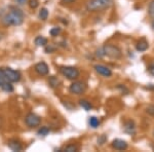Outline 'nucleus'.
<instances>
[{
  "label": "nucleus",
  "instance_id": "11",
  "mask_svg": "<svg viewBox=\"0 0 154 152\" xmlns=\"http://www.w3.org/2000/svg\"><path fill=\"white\" fill-rule=\"evenodd\" d=\"M111 147L115 150H118V151H123V150H126L128 149V143L125 141V140H121V139H115V140L112 141L111 143Z\"/></svg>",
  "mask_w": 154,
  "mask_h": 152
},
{
  "label": "nucleus",
  "instance_id": "1",
  "mask_svg": "<svg viewBox=\"0 0 154 152\" xmlns=\"http://www.w3.org/2000/svg\"><path fill=\"white\" fill-rule=\"evenodd\" d=\"M25 20L24 12L21 9L14 8L2 18L1 22L4 26H21Z\"/></svg>",
  "mask_w": 154,
  "mask_h": 152
},
{
  "label": "nucleus",
  "instance_id": "26",
  "mask_svg": "<svg viewBox=\"0 0 154 152\" xmlns=\"http://www.w3.org/2000/svg\"><path fill=\"white\" fill-rule=\"evenodd\" d=\"M148 12H149V14L152 17V18H154V0H152V1L150 2V4H149Z\"/></svg>",
  "mask_w": 154,
  "mask_h": 152
},
{
  "label": "nucleus",
  "instance_id": "15",
  "mask_svg": "<svg viewBox=\"0 0 154 152\" xmlns=\"http://www.w3.org/2000/svg\"><path fill=\"white\" fill-rule=\"evenodd\" d=\"M34 43L36 44V46H45L48 44V38L43 36H37L34 39Z\"/></svg>",
  "mask_w": 154,
  "mask_h": 152
},
{
  "label": "nucleus",
  "instance_id": "16",
  "mask_svg": "<svg viewBox=\"0 0 154 152\" xmlns=\"http://www.w3.org/2000/svg\"><path fill=\"white\" fill-rule=\"evenodd\" d=\"M79 105L81 108H83L85 111H91L93 109V105L91 104V102H88V100H79Z\"/></svg>",
  "mask_w": 154,
  "mask_h": 152
},
{
  "label": "nucleus",
  "instance_id": "17",
  "mask_svg": "<svg viewBox=\"0 0 154 152\" xmlns=\"http://www.w3.org/2000/svg\"><path fill=\"white\" fill-rule=\"evenodd\" d=\"M100 120H99L97 117L95 116H91V117H89V119H88V124H89V126L91 128H93V129H97L99 126H100Z\"/></svg>",
  "mask_w": 154,
  "mask_h": 152
},
{
  "label": "nucleus",
  "instance_id": "20",
  "mask_svg": "<svg viewBox=\"0 0 154 152\" xmlns=\"http://www.w3.org/2000/svg\"><path fill=\"white\" fill-rule=\"evenodd\" d=\"M62 151H65V152H76V151H78V146L75 145V144H69V145H67L66 147H64Z\"/></svg>",
  "mask_w": 154,
  "mask_h": 152
},
{
  "label": "nucleus",
  "instance_id": "10",
  "mask_svg": "<svg viewBox=\"0 0 154 152\" xmlns=\"http://www.w3.org/2000/svg\"><path fill=\"white\" fill-rule=\"evenodd\" d=\"M34 70H35V72L38 75L45 76L48 74L49 68L46 63H44V62H39V63H37L35 66H34Z\"/></svg>",
  "mask_w": 154,
  "mask_h": 152
},
{
  "label": "nucleus",
  "instance_id": "14",
  "mask_svg": "<svg viewBox=\"0 0 154 152\" xmlns=\"http://www.w3.org/2000/svg\"><path fill=\"white\" fill-rule=\"evenodd\" d=\"M148 47H149V44L145 39H141V40H139L136 44V49L138 51H145L148 49Z\"/></svg>",
  "mask_w": 154,
  "mask_h": 152
},
{
  "label": "nucleus",
  "instance_id": "25",
  "mask_svg": "<svg viewBox=\"0 0 154 152\" xmlns=\"http://www.w3.org/2000/svg\"><path fill=\"white\" fill-rule=\"evenodd\" d=\"M117 89H119V91H120L121 93L125 94V95H128V93H130L128 88H126L125 85H123V84H118V85H117Z\"/></svg>",
  "mask_w": 154,
  "mask_h": 152
},
{
  "label": "nucleus",
  "instance_id": "13",
  "mask_svg": "<svg viewBox=\"0 0 154 152\" xmlns=\"http://www.w3.org/2000/svg\"><path fill=\"white\" fill-rule=\"evenodd\" d=\"M123 131L128 135H135L136 134V124L133 120L125 121V126H123Z\"/></svg>",
  "mask_w": 154,
  "mask_h": 152
},
{
  "label": "nucleus",
  "instance_id": "18",
  "mask_svg": "<svg viewBox=\"0 0 154 152\" xmlns=\"http://www.w3.org/2000/svg\"><path fill=\"white\" fill-rule=\"evenodd\" d=\"M38 17H39V19H40L41 21H46L48 18V8H45V7L41 8L40 11H39Z\"/></svg>",
  "mask_w": 154,
  "mask_h": 152
},
{
  "label": "nucleus",
  "instance_id": "28",
  "mask_svg": "<svg viewBox=\"0 0 154 152\" xmlns=\"http://www.w3.org/2000/svg\"><path fill=\"white\" fill-rule=\"evenodd\" d=\"M146 112H147L148 114H150V115L154 116V105L148 106L147 108H146Z\"/></svg>",
  "mask_w": 154,
  "mask_h": 152
},
{
  "label": "nucleus",
  "instance_id": "21",
  "mask_svg": "<svg viewBox=\"0 0 154 152\" xmlns=\"http://www.w3.org/2000/svg\"><path fill=\"white\" fill-rule=\"evenodd\" d=\"M49 134V129L48 126H42L38 129V132H37V135H39V136H48Z\"/></svg>",
  "mask_w": 154,
  "mask_h": 152
},
{
  "label": "nucleus",
  "instance_id": "8",
  "mask_svg": "<svg viewBox=\"0 0 154 152\" xmlns=\"http://www.w3.org/2000/svg\"><path fill=\"white\" fill-rule=\"evenodd\" d=\"M0 88L2 91L6 92V93H11L14 91V86H12L11 82L7 80L5 74L3 72V69H0Z\"/></svg>",
  "mask_w": 154,
  "mask_h": 152
},
{
  "label": "nucleus",
  "instance_id": "6",
  "mask_svg": "<svg viewBox=\"0 0 154 152\" xmlns=\"http://www.w3.org/2000/svg\"><path fill=\"white\" fill-rule=\"evenodd\" d=\"M25 123L27 124V126L29 128H36L39 126L41 123V118L40 116H38L35 113H28L25 117Z\"/></svg>",
  "mask_w": 154,
  "mask_h": 152
},
{
  "label": "nucleus",
  "instance_id": "32",
  "mask_svg": "<svg viewBox=\"0 0 154 152\" xmlns=\"http://www.w3.org/2000/svg\"><path fill=\"white\" fill-rule=\"evenodd\" d=\"M147 88L151 89V91H154V84H151V85H149Z\"/></svg>",
  "mask_w": 154,
  "mask_h": 152
},
{
  "label": "nucleus",
  "instance_id": "33",
  "mask_svg": "<svg viewBox=\"0 0 154 152\" xmlns=\"http://www.w3.org/2000/svg\"><path fill=\"white\" fill-rule=\"evenodd\" d=\"M2 123H3V120H2V117L0 116V129L2 128Z\"/></svg>",
  "mask_w": 154,
  "mask_h": 152
},
{
  "label": "nucleus",
  "instance_id": "34",
  "mask_svg": "<svg viewBox=\"0 0 154 152\" xmlns=\"http://www.w3.org/2000/svg\"><path fill=\"white\" fill-rule=\"evenodd\" d=\"M151 26H152V28H153V30H154V22L152 23V25H151Z\"/></svg>",
  "mask_w": 154,
  "mask_h": 152
},
{
  "label": "nucleus",
  "instance_id": "29",
  "mask_svg": "<svg viewBox=\"0 0 154 152\" xmlns=\"http://www.w3.org/2000/svg\"><path fill=\"white\" fill-rule=\"evenodd\" d=\"M148 72L150 75L154 76V62H152V63L148 66Z\"/></svg>",
  "mask_w": 154,
  "mask_h": 152
},
{
  "label": "nucleus",
  "instance_id": "12",
  "mask_svg": "<svg viewBox=\"0 0 154 152\" xmlns=\"http://www.w3.org/2000/svg\"><path fill=\"white\" fill-rule=\"evenodd\" d=\"M7 146H8L9 149H11L12 151L14 152H21L23 150V145L22 143L16 139H12V140H9L7 142Z\"/></svg>",
  "mask_w": 154,
  "mask_h": 152
},
{
  "label": "nucleus",
  "instance_id": "31",
  "mask_svg": "<svg viewBox=\"0 0 154 152\" xmlns=\"http://www.w3.org/2000/svg\"><path fill=\"white\" fill-rule=\"evenodd\" d=\"M17 2H18L19 4H25L27 2V0H17Z\"/></svg>",
  "mask_w": 154,
  "mask_h": 152
},
{
  "label": "nucleus",
  "instance_id": "30",
  "mask_svg": "<svg viewBox=\"0 0 154 152\" xmlns=\"http://www.w3.org/2000/svg\"><path fill=\"white\" fill-rule=\"evenodd\" d=\"M75 0H62V2H64V3H72V2H74Z\"/></svg>",
  "mask_w": 154,
  "mask_h": 152
},
{
  "label": "nucleus",
  "instance_id": "7",
  "mask_svg": "<svg viewBox=\"0 0 154 152\" xmlns=\"http://www.w3.org/2000/svg\"><path fill=\"white\" fill-rule=\"evenodd\" d=\"M3 72H4V74H5L7 80L9 82H11V83H14V82H19L22 78V75H21V73H20V71L14 70V69H11V68H4Z\"/></svg>",
  "mask_w": 154,
  "mask_h": 152
},
{
  "label": "nucleus",
  "instance_id": "3",
  "mask_svg": "<svg viewBox=\"0 0 154 152\" xmlns=\"http://www.w3.org/2000/svg\"><path fill=\"white\" fill-rule=\"evenodd\" d=\"M102 48H103L105 57H108V58H110L112 60H119V59H121V57H122L121 49L119 48L118 46L114 45V44L107 43L102 47Z\"/></svg>",
  "mask_w": 154,
  "mask_h": 152
},
{
  "label": "nucleus",
  "instance_id": "19",
  "mask_svg": "<svg viewBox=\"0 0 154 152\" xmlns=\"http://www.w3.org/2000/svg\"><path fill=\"white\" fill-rule=\"evenodd\" d=\"M48 84L53 88H58V86H59L60 80L57 78L56 76H51V77H49V79H48Z\"/></svg>",
  "mask_w": 154,
  "mask_h": 152
},
{
  "label": "nucleus",
  "instance_id": "4",
  "mask_svg": "<svg viewBox=\"0 0 154 152\" xmlns=\"http://www.w3.org/2000/svg\"><path fill=\"white\" fill-rule=\"evenodd\" d=\"M60 72L64 77H66L69 80H76L80 75V72L76 67L73 66H62L60 67Z\"/></svg>",
  "mask_w": 154,
  "mask_h": 152
},
{
  "label": "nucleus",
  "instance_id": "9",
  "mask_svg": "<svg viewBox=\"0 0 154 152\" xmlns=\"http://www.w3.org/2000/svg\"><path fill=\"white\" fill-rule=\"evenodd\" d=\"M94 69L99 75L103 76V77H111L112 76V70L110 68H108L105 65H101V64H97L94 66Z\"/></svg>",
  "mask_w": 154,
  "mask_h": 152
},
{
  "label": "nucleus",
  "instance_id": "23",
  "mask_svg": "<svg viewBox=\"0 0 154 152\" xmlns=\"http://www.w3.org/2000/svg\"><path fill=\"white\" fill-rule=\"evenodd\" d=\"M28 4H29V7H30V8L35 9L36 7H38L39 2H38V0H29Z\"/></svg>",
  "mask_w": 154,
  "mask_h": 152
},
{
  "label": "nucleus",
  "instance_id": "5",
  "mask_svg": "<svg viewBox=\"0 0 154 152\" xmlns=\"http://www.w3.org/2000/svg\"><path fill=\"white\" fill-rule=\"evenodd\" d=\"M86 88H88V85H86V84L82 81H74L73 83L69 86V91H70V93L74 94V95H77V96L85 93Z\"/></svg>",
  "mask_w": 154,
  "mask_h": 152
},
{
  "label": "nucleus",
  "instance_id": "2",
  "mask_svg": "<svg viewBox=\"0 0 154 152\" xmlns=\"http://www.w3.org/2000/svg\"><path fill=\"white\" fill-rule=\"evenodd\" d=\"M112 5V0H88L86 9L88 11H102L108 9Z\"/></svg>",
  "mask_w": 154,
  "mask_h": 152
},
{
  "label": "nucleus",
  "instance_id": "27",
  "mask_svg": "<svg viewBox=\"0 0 154 152\" xmlns=\"http://www.w3.org/2000/svg\"><path fill=\"white\" fill-rule=\"evenodd\" d=\"M54 51H56V47H54L53 44H51V45H48V44H46L45 45V53L51 54V53H54Z\"/></svg>",
  "mask_w": 154,
  "mask_h": 152
},
{
  "label": "nucleus",
  "instance_id": "24",
  "mask_svg": "<svg viewBox=\"0 0 154 152\" xmlns=\"http://www.w3.org/2000/svg\"><path fill=\"white\" fill-rule=\"evenodd\" d=\"M97 142H98V145H104L107 142V136L106 135H101L98 138V141Z\"/></svg>",
  "mask_w": 154,
  "mask_h": 152
},
{
  "label": "nucleus",
  "instance_id": "22",
  "mask_svg": "<svg viewBox=\"0 0 154 152\" xmlns=\"http://www.w3.org/2000/svg\"><path fill=\"white\" fill-rule=\"evenodd\" d=\"M62 32V29L60 28V27H54L53 29H51V31H49V34H51L53 37H56L61 34Z\"/></svg>",
  "mask_w": 154,
  "mask_h": 152
}]
</instances>
